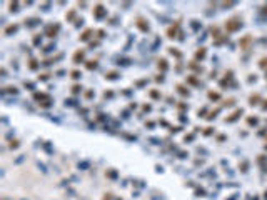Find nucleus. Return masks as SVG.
Instances as JSON below:
<instances>
[{
	"instance_id": "1",
	"label": "nucleus",
	"mask_w": 267,
	"mask_h": 200,
	"mask_svg": "<svg viewBox=\"0 0 267 200\" xmlns=\"http://www.w3.org/2000/svg\"><path fill=\"white\" fill-rule=\"evenodd\" d=\"M237 28H240V20H237V18L227 20V32H235Z\"/></svg>"
}]
</instances>
